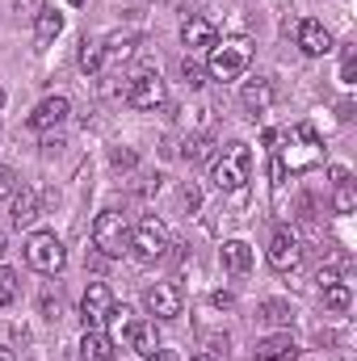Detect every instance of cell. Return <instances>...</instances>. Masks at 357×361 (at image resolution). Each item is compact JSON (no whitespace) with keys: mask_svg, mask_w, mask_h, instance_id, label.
<instances>
[{"mask_svg":"<svg viewBox=\"0 0 357 361\" xmlns=\"http://www.w3.org/2000/svg\"><path fill=\"white\" fill-rule=\"evenodd\" d=\"M341 80L353 85L357 80V47H345V63H341Z\"/></svg>","mask_w":357,"mask_h":361,"instance_id":"83f0119b","label":"cell"},{"mask_svg":"<svg viewBox=\"0 0 357 361\" xmlns=\"http://www.w3.org/2000/svg\"><path fill=\"white\" fill-rule=\"evenodd\" d=\"M257 319H265L269 328H290L294 311H290V302H282V298H265V302L257 307Z\"/></svg>","mask_w":357,"mask_h":361,"instance_id":"603a6c76","label":"cell"},{"mask_svg":"<svg viewBox=\"0 0 357 361\" xmlns=\"http://www.w3.org/2000/svg\"><path fill=\"white\" fill-rule=\"evenodd\" d=\"M210 180H214L223 193H240V189L253 180V152H248V143H227L223 156H219L214 169H210Z\"/></svg>","mask_w":357,"mask_h":361,"instance_id":"7a4b0ae2","label":"cell"},{"mask_svg":"<svg viewBox=\"0 0 357 361\" xmlns=\"http://www.w3.org/2000/svg\"><path fill=\"white\" fill-rule=\"evenodd\" d=\"M139 357H152L156 349H160V336H156V319H135L131 328H126V336H122Z\"/></svg>","mask_w":357,"mask_h":361,"instance_id":"5bb4252c","label":"cell"},{"mask_svg":"<svg viewBox=\"0 0 357 361\" xmlns=\"http://www.w3.org/2000/svg\"><path fill=\"white\" fill-rule=\"evenodd\" d=\"M328 177H332V185H345V180H353L345 164H332V169H328Z\"/></svg>","mask_w":357,"mask_h":361,"instance_id":"d6a6232c","label":"cell"},{"mask_svg":"<svg viewBox=\"0 0 357 361\" xmlns=\"http://www.w3.org/2000/svg\"><path fill=\"white\" fill-rule=\"evenodd\" d=\"M253 63V42L248 38H223L210 47V59H206V76L210 80H236L244 76Z\"/></svg>","mask_w":357,"mask_h":361,"instance_id":"6da1fadb","label":"cell"},{"mask_svg":"<svg viewBox=\"0 0 357 361\" xmlns=\"http://www.w3.org/2000/svg\"><path fill=\"white\" fill-rule=\"evenodd\" d=\"M92 248H97L101 257H122V252L131 248V223H126V214L101 210L97 223H92Z\"/></svg>","mask_w":357,"mask_h":361,"instance_id":"277c9868","label":"cell"},{"mask_svg":"<svg viewBox=\"0 0 357 361\" xmlns=\"http://www.w3.org/2000/svg\"><path fill=\"white\" fill-rule=\"evenodd\" d=\"M0 361H17V357H13V349H4V345H0Z\"/></svg>","mask_w":357,"mask_h":361,"instance_id":"8d00e7d4","label":"cell"},{"mask_svg":"<svg viewBox=\"0 0 357 361\" xmlns=\"http://www.w3.org/2000/svg\"><path fill=\"white\" fill-rule=\"evenodd\" d=\"M253 261H257L253 244H244V240H227V244H223V265H227L231 273H248Z\"/></svg>","mask_w":357,"mask_h":361,"instance_id":"ac0fdd59","label":"cell"},{"mask_svg":"<svg viewBox=\"0 0 357 361\" xmlns=\"http://www.w3.org/2000/svg\"><path fill=\"white\" fill-rule=\"evenodd\" d=\"M101 47H105V59H131L135 47H139V34L135 30H114Z\"/></svg>","mask_w":357,"mask_h":361,"instance_id":"ffe728a7","label":"cell"},{"mask_svg":"<svg viewBox=\"0 0 357 361\" xmlns=\"http://www.w3.org/2000/svg\"><path fill=\"white\" fill-rule=\"evenodd\" d=\"M231 302H236V298H231L227 290H219V294H214V307H231Z\"/></svg>","mask_w":357,"mask_h":361,"instance_id":"d590c367","label":"cell"},{"mask_svg":"<svg viewBox=\"0 0 357 361\" xmlns=\"http://www.w3.org/2000/svg\"><path fill=\"white\" fill-rule=\"evenodd\" d=\"M59 311H63V298L59 294H42V315L47 319H59Z\"/></svg>","mask_w":357,"mask_h":361,"instance_id":"4dcf8cb0","label":"cell"},{"mask_svg":"<svg viewBox=\"0 0 357 361\" xmlns=\"http://www.w3.org/2000/svg\"><path fill=\"white\" fill-rule=\"evenodd\" d=\"M240 101H244V109H248L253 118H257V114H265L269 105H273V80H265V76L248 80L244 92H240Z\"/></svg>","mask_w":357,"mask_h":361,"instance_id":"9a60e30c","label":"cell"},{"mask_svg":"<svg viewBox=\"0 0 357 361\" xmlns=\"http://www.w3.org/2000/svg\"><path fill=\"white\" fill-rule=\"evenodd\" d=\"M109 311H114V290H109L105 281H92L89 290H85V298H80V319H85V328H101V324L109 319Z\"/></svg>","mask_w":357,"mask_h":361,"instance_id":"ba28073f","label":"cell"},{"mask_svg":"<svg viewBox=\"0 0 357 361\" xmlns=\"http://www.w3.org/2000/svg\"><path fill=\"white\" fill-rule=\"evenodd\" d=\"M210 152H214V139H210V135H189V139H185V147H181V156H185L189 164L210 160Z\"/></svg>","mask_w":357,"mask_h":361,"instance_id":"cb8c5ba5","label":"cell"},{"mask_svg":"<svg viewBox=\"0 0 357 361\" xmlns=\"http://www.w3.org/2000/svg\"><path fill=\"white\" fill-rule=\"evenodd\" d=\"M59 30H63V13H55V8H42L38 17H34V38L47 47V42H55L59 38Z\"/></svg>","mask_w":357,"mask_h":361,"instance_id":"7402d4cb","label":"cell"},{"mask_svg":"<svg viewBox=\"0 0 357 361\" xmlns=\"http://www.w3.org/2000/svg\"><path fill=\"white\" fill-rule=\"evenodd\" d=\"M294 38H298V51H303L307 59H320V55L332 51V34H328V25H324L320 17H303L298 30H294Z\"/></svg>","mask_w":357,"mask_h":361,"instance_id":"9c48e42d","label":"cell"},{"mask_svg":"<svg viewBox=\"0 0 357 361\" xmlns=\"http://www.w3.org/2000/svg\"><path fill=\"white\" fill-rule=\"evenodd\" d=\"M143 307H147V315H156L160 324H164V319H177L181 315V290L169 286V281H156V286L143 290Z\"/></svg>","mask_w":357,"mask_h":361,"instance_id":"30bf717a","label":"cell"},{"mask_svg":"<svg viewBox=\"0 0 357 361\" xmlns=\"http://www.w3.org/2000/svg\"><path fill=\"white\" fill-rule=\"evenodd\" d=\"M126 101H131L135 109H160V105L169 101V89H164V80H160L156 72H139V76L126 85Z\"/></svg>","mask_w":357,"mask_h":361,"instance_id":"52a82bcc","label":"cell"},{"mask_svg":"<svg viewBox=\"0 0 357 361\" xmlns=\"http://www.w3.org/2000/svg\"><path fill=\"white\" fill-rule=\"evenodd\" d=\"M25 265L38 269V273H47V277H55V273L68 265L63 240H59L55 231H34V235L25 240Z\"/></svg>","mask_w":357,"mask_h":361,"instance_id":"3957f363","label":"cell"},{"mask_svg":"<svg viewBox=\"0 0 357 361\" xmlns=\"http://www.w3.org/2000/svg\"><path fill=\"white\" fill-rule=\"evenodd\" d=\"M253 361H298V345H294V336H290V332L265 336V341H257Z\"/></svg>","mask_w":357,"mask_h":361,"instance_id":"7c38bea8","label":"cell"},{"mask_svg":"<svg viewBox=\"0 0 357 361\" xmlns=\"http://www.w3.org/2000/svg\"><path fill=\"white\" fill-rule=\"evenodd\" d=\"M68 114H72V101H68V97H47V101L34 105L30 126H34V130H55L59 122H68Z\"/></svg>","mask_w":357,"mask_h":361,"instance_id":"8fae6325","label":"cell"},{"mask_svg":"<svg viewBox=\"0 0 357 361\" xmlns=\"http://www.w3.org/2000/svg\"><path fill=\"white\" fill-rule=\"evenodd\" d=\"M181 80H185V89H202V85H206V68L185 55V59H181Z\"/></svg>","mask_w":357,"mask_h":361,"instance_id":"d4e9b609","label":"cell"},{"mask_svg":"<svg viewBox=\"0 0 357 361\" xmlns=\"http://www.w3.org/2000/svg\"><path fill=\"white\" fill-rule=\"evenodd\" d=\"M147 361H181V353H173V349H156Z\"/></svg>","mask_w":357,"mask_h":361,"instance_id":"836d02e7","label":"cell"},{"mask_svg":"<svg viewBox=\"0 0 357 361\" xmlns=\"http://www.w3.org/2000/svg\"><path fill=\"white\" fill-rule=\"evenodd\" d=\"M13 298H17V273L0 269V307H8Z\"/></svg>","mask_w":357,"mask_h":361,"instance_id":"4316f807","label":"cell"},{"mask_svg":"<svg viewBox=\"0 0 357 361\" xmlns=\"http://www.w3.org/2000/svg\"><path fill=\"white\" fill-rule=\"evenodd\" d=\"M38 214H42L38 193H34L30 185H17V193H13V227H17V231H21V227H34Z\"/></svg>","mask_w":357,"mask_h":361,"instance_id":"4fadbf2b","label":"cell"},{"mask_svg":"<svg viewBox=\"0 0 357 361\" xmlns=\"http://www.w3.org/2000/svg\"><path fill=\"white\" fill-rule=\"evenodd\" d=\"M131 252L143 261V265H152V261H160L164 252H169V227L156 219V214H147V219H139V227L131 231Z\"/></svg>","mask_w":357,"mask_h":361,"instance_id":"5b68a950","label":"cell"},{"mask_svg":"<svg viewBox=\"0 0 357 361\" xmlns=\"http://www.w3.org/2000/svg\"><path fill=\"white\" fill-rule=\"evenodd\" d=\"M193 361H214V357H210V353H202V357H193Z\"/></svg>","mask_w":357,"mask_h":361,"instance_id":"74e56055","label":"cell"},{"mask_svg":"<svg viewBox=\"0 0 357 361\" xmlns=\"http://www.w3.org/2000/svg\"><path fill=\"white\" fill-rule=\"evenodd\" d=\"M269 265L277 273H294L298 265H303V240L290 231V227H277L273 231V240H269Z\"/></svg>","mask_w":357,"mask_h":361,"instance_id":"8992f818","label":"cell"},{"mask_svg":"<svg viewBox=\"0 0 357 361\" xmlns=\"http://www.w3.org/2000/svg\"><path fill=\"white\" fill-rule=\"evenodd\" d=\"M76 63H80L85 76H101V68H105V47H101L97 38H85L80 51H76Z\"/></svg>","mask_w":357,"mask_h":361,"instance_id":"44dd1931","label":"cell"},{"mask_svg":"<svg viewBox=\"0 0 357 361\" xmlns=\"http://www.w3.org/2000/svg\"><path fill=\"white\" fill-rule=\"evenodd\" d=\"M114 341L101 332V328H85V341H80V361H114Z\"/></svg>","mask_w":357,"mask_h":361,"instance_id":"2e32d148","label":"cell"},{"mask_svg":"<svg viewBox=\"0 0 357 361\" xmlns=\"http://www.w3.org/2000/svg\"><path fill=\"white\" fill-rule=\"evenodd\" d=\"M0 109H4V85H0Z\"/></svg>","mask_w":357,"mask_h":361,"instance_id":"f35d334b","label":"cell"},{"mask_svg":"<svg viewBox=\"0 0 357 361\" xmlns=\"http://www.w3.org/2000/svg\"><path fill=\"white\" fill-rule=\"evenodd\" d=\"M68 4H76V8H80V4H85V0H68Z\"/></svg>","mask_w":357,"mask_h":361,"instance_id":"ab89813d","label":"cell"},{"mask_svg":"<svg viewBox=\"0 0 357 361\" xmlns=\"http://www.w3.org/2000/svg\"><path fill=\"white\" fill-rule=\"evenodd\" d=\"M353 206H357V189H353V180L337 185V193H332V210H337V214H349Z\"/></svg>","mask_w":357,"mask_h":361,"instance_id":"484cf974","label":"cell"},{"mask_svg":"<svg viewBox=\"0 0 357 361\" xmlns=\"http://www.w3.org/2000/svg\"><path fill=\"white\" fill-rule=\"evenodd\" d=\"M320 294H324V307L332 311V315H345L349 307H353V290H349V281H328V286H320Z\"/></svg>","mask_w":357,"mask_h":361,"instance_id":"d6986e66","label":"cell"},{"mask_svg":"<svg viewBox=\"0 0 357 361\" xmlns=\"http://www.w3.org/2000/svg\"><path fill=\"white\" fill-rule=\"evenodd\" d=\"M55 147H63V135H47L42 139V152H55Z\"/></svg>","mask_w":357,"mask_h":361,"instance_id":"e575fe53","label":"cell"},{"mask_svg":"<svg viewBox=\"0 0 357 361\" xmlns=\"http://www.w3.org/2000/svg\"><path fill=\"white\" fill-rule=\"evenodd\" d=\"M42 8H47V0H17V13H21V17H30V21H34Z\"/></svg>","mask_w":357,"mask_h":361,"instance_id":"1f68e13d","label":"cell"},{"mask_svg":"<svg viewBox=\"0 0 357 361\" xmlns=\"http://www.w3.org/2000/svg\"><path fill=\"white\" fill-rule=\"evenodd\" d=\"M181 42L193 51V47H214V25L206 17H185L181 21Z\"/></svg>","mask_w":357,"mask_h":361,"instance_id":"e0dca14e","label":"cell"},{"mask_svg":"<svg viewBox=\"0 0 357 361\" xmlns=\"http://www.w3.org/2000/svg\"><path fill=\"white\" fill-rule=\"evenodd\" d=\"M13 193H17V173H13L8 164H0V202L13 197Z\"/></svg>","mask_w":357,"mask_h":361,"instance_id":"f1b7e54d","label":"cell"},{"mask_svg":"<svg viewBox=\"0 0 357 361\" xmlns=\"http://www.w3.org/2000/svg\"><path fill=\"white\" fill-rule=\"evenodd\" d=\"M0 257H4V235H0Z\"/></svg>","mask_w":357,"mask_h":361,"instance_id":"60d3db41","label":"cell"},{"mask_svg":"<svg viewBox=\"0 0 357 361\" xmlns=\"http://www.w3.org/2000/svg\"><path fill=\"white\" fill-rule=\"evenodd\" d=\"M109 160H114V169H135V160H139V156H135L131 147H114V156H109Z\"/></svg>","mask_w":357,"mask_h":361,"instance_id":"f546056e","label":"cell"}]
</instances>
